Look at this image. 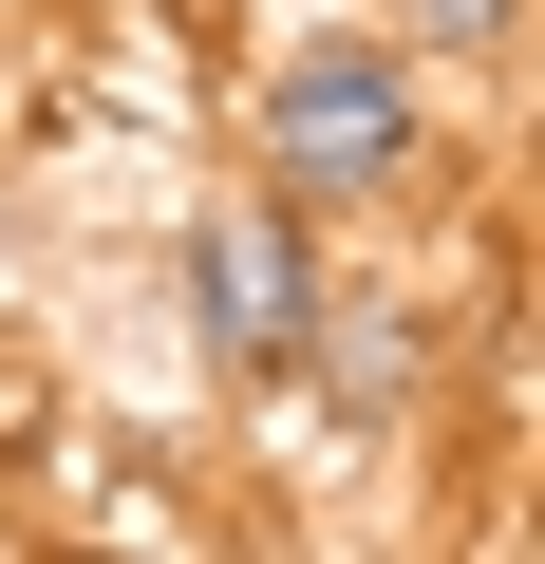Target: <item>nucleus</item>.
<instances>
[{"instance_id": "obj_2", "label": "nucleus", "mask_w": 545, "mask_h": 564, "mask_svg": "<svg viewBox=\"0 0 545 564\" xmlns=\"http://www.w3.org/2000/svg\"><path fill=\"white\" fill-rule=\"evenodd\" d=\"M302 321H320V226H302L283 188H263V170H226V188L188 207V339H207V377L283 395Z\"/></svg>"}, {"instance_id": "obj_3", "label": "nucleus", "mask_w": 545, "mask_h": 564, "mask_svg": "<svg viewBox=\"0 0 545 564\" xmlns=\"http://www.w3.org/2000/svg\"><path fill=\"white\" fill-rule=\"evenodd\" d=\"M283 377H320L339 433H395V414L433 395V302H339V282H320V321H302Z\"/></svg>"}, {"instance_id": "obj_4", "label": "nucleus", "mask_w": 545, "mask_h": 564, "mask_svg": "<svg viewBox=\"0 0 545 564\" xmlns=\"http://www.w3.org/2000/svg\"><path fill=\"white\" fill-rule=\"evenodd\" d=\"M395 39H414V57H470V76H508V57H526V0H395Z\"/></svg>"}, {"instance_id": "obj_1", "label": "nucleus", "mask_w": 545, "mask_h": 564, "mask_svg": "<svg viewBox=\"0 0 545 564\" xmlns=\"http://www.w3.org/2000/svg\"><path fill=\"white\" fill-rule=\"evenodd\" d=\"M244 170L283 188L302 226H377V207H433L451 188V113H433V57L395 20H302L283 57L244 76Z\"/></svg>"}]
</instances>
